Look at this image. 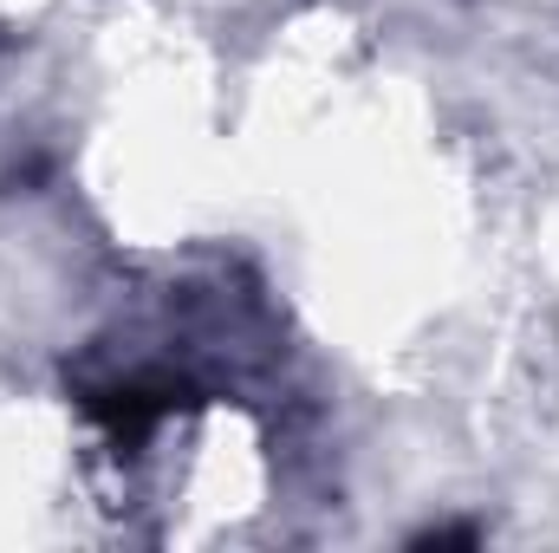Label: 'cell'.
Here are the masks:
<instances>
[{"label": "cell", "instance_id": "1", "mask_svg": "<svg viewBox=\"0 0 559 553\" xmlns=\"http://www.w3.org/2000/svg\"><path fill=\"white\" fill-rule=\"evenodd\" d=\"M169 385H124V391H105V398H92V411L111 423V436H143L156 416L169 411Z\"/></svg>", "mask_w": 559, "mask_h": 553}, {"label": "cell", "instance_id": "2", "mask_svg": "<svg viewBox=\"0 0 559 553\" xmlns=\"http://www.w3.org/2000/svg\"><path fill=\"white\" fill-rule=\"evenodd\" d=\"M417 548H475V528H429L417 534Z\"/></svg>", "mask_w": 559, "mask_h": 553}]
</instances>
